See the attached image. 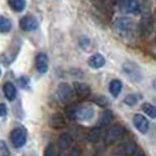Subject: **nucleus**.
<instances>
[{
    "label": "nucleus",
    "instance_id": "nucleus-11",
    "mask_svg": "<svg viewBox=\"0 0 156 156\" xmlns=\"http://www.w3.org/2000/svg\"><path fill=\"white\" fill-rule=\"evenodd\" d=\"M36 69L40 74H44L48 71V56L44 52H40L36 56Z\"/></svg>",
    "mask_w": 156,
    "mask_h": 156
},
{
    "label": "nucleus",
    "instance_id": "nucleus-8",
    "mask_svg": "<svg viewBox=\"0 0 156 156\" xmlns=\"http://www.w3.org/2000/svg\"><path fill=\"white\" fill-rule=\"evenodd\" d=\"M19 27L23 32H33L38 27V22L33 15H25L19 21Z\"/></svg>",
    "mask_w": 156,
    "mask_h": 156
},
{
    "label": "nucleus",
    "instance_id": "nucleus-9",
    "mask_svg": "<svg viewBox=\"0 0 156 156\" xmlns=\"http://www.w3.org/2000/svg\"><path fill=\"white\" fill-rule=\"evenodd\" d=\"M137 145H136L133 141H123L121 145L118 147V151L116 154L119 156H134V154L137 152Z\"/></svg>",
    "mask_w": 156,
    "mask_h": 156
},
{
    "label": "nucleus",
    "instance_id": "nucleus-10",
    "mask_svg": "<svg viewBox=\"0 0 156 156\" xmlns=\"http://www.w3.org/2000/svg\"><path fill=\"white\" fill-rule=\"evenodd\" d=\"M133 126H134L140 133L145 134L149 129V122L144 115H141V114H136V115L133 116Z\"/></svg>",
    "mask_w": 156,
    "mask_h": 156
},
{
    "label": "nucleus",
    "instance_id": "nucleus-33",
    "mask_svg": "<svg viewBox=\"0 0 156 156\" xmlns=\"http://www.w3.org/2000/svg\"><path fill=\"white\" fill-rule=\"evenodd\" d=\"M152 86H154V88L156 89V80H154V81H152Z\"/></svg>",
    "mask_w": 156,
    "mask_h": 156
},
{
    "label": "nucleus",
    "instance_id": "nucleus-6",
    "mask_svg": "<svg viewBox=\"0 0 156 156\" xmlns=\"http://www.w3.org/2000/svg\"><path fill=\"white\" fill-rule=\"evenodd\" d=\"M56 96L59 101L62 103H70L73 99V88L69 83H60L56 89Z\"/></svg>",
    "mask_w": 156,
    "mask_h": 156
},
{
    "label": "nucleus",
    "instance_id": "nucleus-17",
    "mask_svg": "<svg viewBox=\"0 0 156 156\" xmlns=\"http://www.w3.org/2000/svg\"><path fill=\"white\" fill-rule=\"evenodd\" d=\"M3 90H4V94H5V97H7V100H10V101L15 100L16 88H15V85H14L12 82H5L4 86H3Z\"/></svg>",
    "mask_w": 156,
    "mask_h": 156
},
{
    "label": "nucleus",
    "instance_id": "nucleus-26",
    "mask_svg": "<svg viewBox=\"0 0 156 156\" xmlns=\"http://www.w3.org/2000/svg\"><path fill=\"white\" fill-rule=\"evenodd\" d=\"M0 156H11L7 144L3 143V141H0Z\"/></svg>",
    "mask_w": 156,
    "mask_h": 156
},
{
    "label": "nucleus",
    "instance_id": "nucleus-13",
    "mask_svg": "<svg viewBox=\"0 0 156 156\" xmlns=\"http://www.w3.org/2000/svg\"><path fill=\"white\" fill-rule=\"evenodd\" d=\"M71 88H73L74 93L78 94L80 97H88L89 94H90V88H89V85H86V83H83V82H74Z\"/></svg>",
    "mask_w": 156,
    "mask_h": 156
},
{
    "label": "nucleus",
    "instance_id": "nucleus-18",
    "mask_svg": "<svg viewBox=\"0 0 156 156\" xmlns=\"http://www.w3.org/2000/svg\"><path fill=\"white\" fill-rule=\"evenodd\" d=\"M108 89H110V93L112 94L114 97L119 96V93L122 92V81L121 80H112L110 82Z\"/></svg>",
    "mask_w": 156,
    "mask_h": 156
},
{
    "label": "nucleus",
    "instance_id": "nucleus-23",
    "mask_svg": "<svg viewBox=\"0 0 156 156\" xmlns=\"http://www.w3.org/2000/svg\"><path fill=\"white\" fill-rule=\"evenodd\" d=\"M88 140L90 143H97L100 140V129L99 127H93L88 132Z\"/></svg>",
    "mask_w": 156,
    "mask_h": 156
},
{
    "label": "nucleus",
    "instance_id": "nucleus-16",
    "mask_svg": "<svg viewBox=\"0 0 156 156\" xmlns=\"http://www.w3.org/2000/svg\"><path fill=\"white\" fill-rule=\"evenodd\" d=\"M112 118H114V114L111 112L110 110H105L104 112L101 114V116H100L99 122H97V127H107L110 126V123L112 122Z\"/></svg>",
    "mask_w": 156,
    "mask_h": 156
},
{
    "label": "nucleus",
    "instance_id": "nucleus-29",
    "mask_svg": "<svg viewBox=\"0 0 156 156\" xmlns=\"http://www.w3.org/2000/svg\"><path fill=\"white\" fill-rule=\"evenodd\" d=\"M67 156H80V149L77 147H73V148H69L67 149Z\"/></svg>",
    "mask_w": 156,
    "mask_h": 156
},
{
    "label": "nucleus",
    "instance_id": "nucleus-28",
    "mask_svg": "<svg viewBox=\"0 0 156 156\" xmlns=\"http://www.w3.org/2000/svg\"><path fill=\"white\" fill-rule=\"evenodd\" d=\"M44 156H55V151H54V145L48 144L44 149Z\"/></svg>",
    "mask_w": 156,
    "mask_h": 156
},
{
    "label": "nucleus",
    "instance_id": "nucleus-1",
    "mask_svg": "<svg viewBox=\"0 0 156 156\" xmlns=\"http://www.w3.org/2000/svg\"><path fill=\"white\" fill-rule=\"evenodd\" d=\"M114 27H115V30L118 33H121V34L123 36H130L133 33V30H134V23H133V21L130 18H127V16H119V18H116L115 21H114Z\"/></svg>",
    "mask_w": 156,
    "mask_h": 156
},
{
    "label": "nucleus",
    "instance_id": "nucleus-5",
    "mask_svg": "<svg viewBox=\"0 0 156 156\" xmlns=\"http://www.w3.org/2000/svg\"><path fill=\"white\" fill-rule=\"evenodd\" d=\"M123 133H125V129L121 126V125H112V126H111L110 129H107V132H105L104 143L107 144V145H110V144L115 143L116 140L122 138Z\"/></svg>",
    "mask_w": 156,
    "mask_h": 156
},
{
    "label": "nucleus",
    "instance_id": "nucleus-20",
    "mask_svg": "<svg viewBox=\"0 0 156 156\" xmlns=\"http://www.w3.org/2000/svg\"><path fill=\"white\" fill-rule=\"evenodd\" d=\"M51 126L55 127V129H60V127L65 126V118L59 114H55L51 118Z\"/></svg>",
    "mask_w": 156,
    "mask_h": 156
},
{
    "label": "nucleus",
    "instance_id": "nucleus-15",
    "mask_svg": "<svg viewBox=\"0 0 156 156\" xmlns=\"http://www.w3.org/2000/svg\"><path fill=\"white\" fill-rule=\"evenodd\" d=\"M88 65H89V67H92V69H101L103 66L105 65V59L103 55L94 54L88 59Z\"/></svg>",
    "mask_w": 156,
    "mask_h": 156
},
{
    "label": "nucleus",
    "instance_id": "nucleus-21",
    "mask_svg": "<svg viewBox=\"0 0 156 156\" xmlns=\"http://www.w3.org/2000/svg\"><path fill=\"white\" fill-rule=\"evenodd\" d=\"M12 25H11V21L5 16L0 15V33H7L11 30Z\"/></svg>",
    "mask_w": 156,
    "mask_h": 156
},
{
    "label": "nucleus",
    "instance_id": "nucleus-19",
    "mask_svg": "<svg viewBox=\"0 0 156 156\" xmlns=\"http://www.w3.org/2000/svg\"><path fill=\"white\" fill-rule=\"evenodd\" d=\"M141 108H143L144 114L148 115L149 118H156V107L154 104H151V103H144V104L141 105Z\"/></svg>",
    "mask_w": 156,
    "mask_h": 156
},
{
    "label": "nucleus",
    "instance_id": "nucleus-32",
    "mask_svg": "<svg viewBox=\"0 0 156 156\" xmlns=\"http://www.w3.org/2000/svg\"><path fill=\"white\" fill-rule=\"evenodd\" d=\"M134 156H145V154H144V152H141V151H137L134 154Z\"/></svg>",
    "mask_w": 156,
    "mask_h": 156
},
{
    "label": "nucleus",
    "instance_id": "nucleus-14",
    "mask_svg": "<svg viewBox=\"0 0 156 156\" xmlns=\"http://www.w3.org/2000/svg\"><path fill=\"white\" fill-rule=\"evenodd\" d=\"M71 144H73V138H71V136L69 133H62L59 136V138H58V148L60 151H67L71 147Z\"/></svg>",
    "mask_w": 156,
    "mask_h": 156
},
{
    "label": "nucleus",
    "instance_id": "nucleus-24",
    "mask_svg": "<svg viewBox=\"0 0 156 156\" xmlns=\"http://www.w3.org/2000/svg\"><path fill=\"white\" fill-rule=\"evenodd\" d=\"M94 104L99 107H108L110 105V100L105 96H96L94 97Z\"/></svg>",
    "mask_w": 156,
    "mask_h": 156
},
{
    "label": "nucleus",
    "instance_id": "nucleus-25",
    "mask_svg": "<svg viewBox=\"0 0 156 156\" xmlns=\"http://www.w3.org/2000/svg\"><path fill=\"white\" fill-rule=\"evenodd\" d=\"M138 97L140 96H137V94H127V96L125 97V104H127L129 107H133V105L137 104Z\"/></svg>",
    "mask_w": 156,
    "mask_h": 156
},
{
    "label": "nucleus",
    "instance_id": "nucleus-3",
    "mask_svg": "<svg viewBox=\"0 0 156 156\" xmlns=\"http://www.w3.org/2000/svg\"><path fill=\"white\" fill-rule=\"evenodd\" d=\"M122 70H123L125 76L129 78L133 82H140L143 80V73H141V69L138 67L136 63L133 62H126L122 66Z\"/></svg>",
    "mask_w": 156,
    "mask_h": 156
},
{
    "label": "nucleus",
    "instance_id": "nucleus-34",
    "mask_svg": "<svg viewBox=\"0 0 156 156\" xmlns=\"http://www.w3.org/2000/svg\"><path fill=\"white\" fill-rule=\"evenodd\" d=\"M0 76H2V70H0Z\"/></svg>",
    "mask_w": 156,
    "mask_h": 156
},
{
    "label": "nucleus",
    "instance_id": "nucleus-12",
    "mask_svg": "<svg viewBox=\"0 0 156 156\" xmlns=\"http://www.w3.org/2000/svg\"><path fill=\"white\" fill-rule=\"evenodd\" d=\"M140 29L143 32L144 36H148L152 33V29H154V22H152V16L151 15H144L143 19L140 22Z\"/></svg>",
    "mask_w": 156,
    "mask_h": 156
},
{
    "label": "nucleus",
    "instance_id": "nucleus-22",
    "mask_svg": "<svg viewBox=\"0 0 156 156\" xmlns=\"http://www.w3.org/2000/svg\"><path fill=\"white\" fill-rule=\"evenodd\" d=\"M8 4H10V7L12 8L14 11H22L25 8V5H26V3H25V0H8Z\"/></svg>",
    "mask_w": 156,
    "mask_h": 156
},
{
    "label": "nucleus",
    "instance_id": "nucleus-27",
    "mask_svg": "<svg viewBox=\"0 0 156 156\" xmlns=\"http://www.w3.org/2000/svg\"><path fill=\"white\" fill-rule=\"evenodd\" d=\"M76 108H77L76 104H74V105H69V107H67V116L70 119H76Z\"/></svg>",
    "mask_w": 156,
    "mask_h": 156
},
{
    "label": "nucleus",
    "instance_id": "nucleus-30",
    "mask_svg": "<svg viewBox=\"0 0 156 156\" xmlns=\"http://www.w3.org/2000/svg\"><path fill=\"white\" fill-rule=\"evenodd\" d=\"M18 82L21 83L22 88H26L27 83H29V78H26V77H21V78L18 80Z\"/></svg>",
    "mask_w": 156,
    "mask_h": 156
},
{
    "label": "nucleus",
    "instance_id": "nucleus-7",
    "mask_svg": "<svg viewBox=\"0 0 156 156\" xmlns=\"http://www.w3.org/2000/svg\"><path fill=\"white\" fill-rule=\"evenodd\" d=\"M121 10L126 14H140L141 12V3L138 0H122Z\"/></svg>",
    "mask_w": 156,
    "mask_h": 156
},
{
    "label": "nucleus",
    "instance_id": "nucleus-4",
    "mask_svg": "<svg viewBox=\"0 0 156 156\" xmlns=\"http://www.w3.org/2000/svg\"><path fill=\"white\" fill-rule=\"evenodd\" d=\"M94 107L92 104H81L76 108V119L82 122H90L94 118Z\"/></svg>",
    "mask_w": 156,
    "mask_h": 156
},
{
    "label": "nucleus",
    "instance_id": "nucleus-2",
    "mask_svg": "<svg viewBox=\"0 0 156 156\" xmlns=\"http://www.w3.org/2000/svg\"><path fill=\"white\" fill-rule=\"evenodd\" d=\"M26 138H27L26 129L22 126L15 127V129H12L10 133V141L15 148H22V147L26 144Z\"/></svg>",
    "mask_w": 156,
    "mask_h": 156
},
{
    "label": "nucleus",
    "instance_id": "nucleus-31",
    "mask_svg": "<svg viewBox=\"0 0 156 156\" xmlns=\"http://www.w3.org/2000/svg\"><path fill=\"white\" fill-rule=\"evenodd\" d=\"M7 115V105L0 103V116H5Z\"/></svg>",
    "mask_w": 156,
    "mask_h": 156
}]
</instances>
